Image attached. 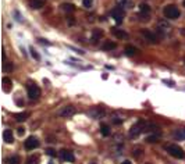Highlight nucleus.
<instances>
[{
  "mask_svg": "<svg viewBox=\"0 0 185 164\" xmlns=\"http://www.w3.org/2000/svg\"><path fill=\"white\" fill-rule=\"evenodd\" d=\"M17 132H18V135H24V134H25V128L24 127L17 128Z\"/></svg>",
  "mask_w": 185,
  "mask_h": 164,
  "instance_id": "30",
  "label": "nucleus"
},
{
  "mask_svg": "<svg viewBox=\"0 0 185 164\" xmlns=\"http://www.w3.org/2000/svg\"><path fill=\"white\" fill-rule=\"evenodd\" d=\"M82 6L85 8H92L93 7V0H82Z\"/></svg>",
  "mask_w": 185,
  "mask_h": 164,
  "instance_id": "26",
  "label": "nucleus"
},
{
  "mask_svg": "<svg viewBox=\"0 0 185 164\" xmlns=\"http://www.w3.org/2000/svg\"><path fill=\"white\" fill-rule=\"evenodd\" d=\"M8 164H20V157L18 156H13L8 159Z\"/></svg>",
  "mask_w": 185,
  "mask_h": 164,
  "instance_id": "27",
  "label": "nucleus"
},
{
  "mask_svg": "<svg viewBox=\"0 0 185 164\" xmlns=\"http://www.w3.org/2000/svg\"><path fill=\"white\" fill-rule=\"evenodd\" d=\"M123 164H131V161L130 160H125V161H123Z\"/></svg>",
  "mask_w": 185,
  "mask_h": 164,
  "instance_id": "34",
  "label": "nucleus"
},
{
  "mask_svg": "<svg viewBox=\"0 0 185 164\" xmlns=\"http://www.w3.org/2000/svg\"><path fill=\"white\" fill-rule=\"evenodd\" d=\"M146 164H149V163H146Z\"/></svg>",
  "mask_w": 185,
  "mask_h": 164,
  "instance_id": "39",
  "label": "nucleus"
},
{
  "mask_svg": "<svg viewBox=\"0 0 185 164\" xmlns=\"http://www.w3.org/2000/svg\"><path fill=\"white\" fill-rule=\"evenodd\" d=\"M3 141L6 143H13L14 142V135H13L11 129H4L3 131Z\"/></svg>",
  "mask_w": 185,
  "mask_h": 164,
  "instance_id": "11",
  "label": "nucleus"
},
{
  "mask_svg": "<svg viewBox=\"0 0 185 164\" xmlns=\"http://www.w3.org/2000/svg\"><path fill=\"white\" fill-rule=\"evenodd\" d=\"M113 122H114V124H121V122H123V120H121V118H118V117H114V118H113Z\"/></svg>",
  "mask_w": 185,
  "mask_h": 164,
  "instance_id": "31",
  "label": "nucleus"
},
{
  "mask_svg": "<svg viewBox=\"0 0 185 164\" xmlns=\"http://www.w3.org/2000/svg\"><path fill=\"white\" fill-rule=\"evenodd\" d=\"M103 36V31L102 29H93V32H92V42L96 43L98 40H100V38Z\"/></svg>",
  "mask_w": 185,
  "mask_h": 164,
  "instance_id": "17",
  "label": "nucleus"
},
{
  "mask_svg": "<svg viewBox=\"0 0 185 164\" xmlns=\"http://www.w3.org/2000/svg\"><path fill=\"white\" fill-rule=\"evenodd\" d=\"M61 157L64 159L65 161H68V163H74V160H75L74 153L71 152V150H68V149H63L61 150Z\"/></svg>",
  "mask_w": 185,
  "mask_h": 164,
  "instance_id": "10",
  "label": "nucleus"
},
{
  "mask_svg": "<svg viewBox=\"0 0 185 164\" xmlns=\"http://www.w3.org/2000/svg\"><path fill=\"white\" fill-rule=\"evenodd\" d=\"M24 146H25L27 150L38 149V147H39V141H38L36 136H29L25 142H24Z\"/></svg>",
  "mask_w": 185,
  "mask_h": 164,
  "instance_id": "6",
  "label": "nucleus"
},
{
  "mask_svg": "<svg viewBox=\"0 0 185 164\" xmlns=\"http://www.w3.org/2000/svg\"><path fill=\"white\" fill-rule=\"evenodd\" d=\"M118 3H125V0H117Z\"/></svg>",
  "mask_w": 185,
  "mask_h": 164,
  "instance_id": "35",
  "label": "nucleus"
},
{
  "mask_svg": "<svg viewBox=\"0 0 185 164\" xmlns=\"http://www.w3.org/2000/svg\"><path fill=\"white\" fill-rule=\"evenodd\" d=\"M166 150L173 157H175V159H184L185 157L184 150H182L178 145H168V146H166Z\"/></svg>",
  "mask_w": 185,
  "mask_h": 164,
  "instance_id": "4",
  "label": "nucleus"
},
{
  "mask_svg": "<svg viewBox=\"0 0 185 164\" xmlns=\"http://www.w3.org/2000/svg\"><path fill=\"white\" fill-rule=\"evenodd\" d=\"M92 164H95V163H92Z\"/></svg>",
  "mask_w": 185,
  "mask_h": 164,
  "instance_id": "38",
  "label": "nucleus"
},
{
  "mask_svg": "<svg viewBox=\"0 0 185 164\" xmlns=\"http://www.w3.org/2000/svg\"><path fill=\"white\" fill-rule=\"evenodd\" d=\"M117 48V43L116 42H111V40H106L105 43L102 45V50H113V49Z\"/></svg>",
  "mask_w": 185,
  "mask_h": 164,
  "instance_id": "16",
  "label": "nucleus"
},
{
  "mask_svg": "<svg viewBox=\"0 0 185 164\" xmlns=\"http://www.w3.org/2000/svg\"><path fill=\"white\" fill-rule=\"evenodd\" d=\"M46 153L49 154V156H50V157H56V156H57V153H56V150H55V149H52V147H49V149L46 150Z\"/></svg>",
  "mask_w": 185,
  "mask_h": 164,
  "instance_id": "28",
  "label": "nucleus"
},
{
  "mask_svg": "<svg viewBox=\"0 0 185 164\" xmlns=\"http://www.w3.org/2000/svg\"><path fill=\"white\" fill-rule=\"evenodd\" d=\"M100 132H102L103 136H109L110 135V127L107 124H102L100 125Z\"/></svg>",
  "mask_w": 185,
  "mask_h": 164,
  "instance_id": "22",
  "label": "nucleus"
},
{
  "mask_svg": "<svg viewBox=\"0 0 185 164\" xmlns=\"http://www.w3.org/2000/svg\"><path fill=\"white\" fill-rule=\"evenodd\" d=\"M181 35H184V36H185V28L181 29Z\"/></svg>",
  "mask_w": 185,
  "mask_h": 164,
  "instance_id": "33",
  "label": "nucleus"
},
{
  "mask_svg": "<svg viewBox=\"0 0 185 164\" xmlns=\"http://www.w3.org/2000/svg\"><path fill=\"white\" fill-rule=\"evenodd\" d=\"M2 84H3V91L4 92H10L11 91V86H13V82L8 77H4L2 79Z\"/></svg>",
  "mask_w": 185,
  "mask_h": 164,
  "instance_id": "13",
  "label": "nucleus"
},
{
  "mask_svg": "<svg viewBox=\"0 0 185 164\" xmlns=\"http://www.w3.org/2000/svg\"><path fill=\"white\" fill-rule=\"evenodd\" d=\"M38 161H39V157L38 156H29L28 159H27L25 164H38Z\"/></svg>",
  "mask_w": 185,
  "mask_h": 164,
  "instance_id": "24",
  "label": "nucleus"
},
{
  "mask_svg": "<svg viewBox=\"0 0 185 164\" xmlns=\"http://www.w3.org/2000/svg\"><path fill=\"white\" fill-rule=\"evenodd\" d=\"M125 54H127V56L138 54V49L134 48V46H131V45H128V46H125Z\"/></svg>",
  "mask_w": 185,
  "mask_h": 164,
  "instance_id": "18",
  "label": "nucleus"
},
{
  "mask_svg": "<svg viewBox=\"0 0 185 164\" xmlns=\"http://www.w3.org/2000/svg\"><path fill=\"white\" fill-rule=\"evenodd\" d=\"M182 6H184V7H185V0H184V2H182Z\"/></svg>",
  "mask_w": 185,
  "mask_h": 164,
  "instance_id": "36",
  "label": "nucleus"
},
{
  "mask_svg": "<svg viewBox=\"0 0 185 164\" xmlns=\"http://www.w3.org/2000/svg\"><path fill=\"white\" fill-rule=\"evenodd\" d=\"M63 8H64L67 13H73V11L75 10L74 4H71V3H64V4H63Z\"/></svg>",
  "mask_w": 185,
  "mask_h": 164,
  "instance_id": "25",
  "label": "nucleus"
},
{
  "mask_svg": "<svg viewBox=\"0 0 185 164\" xmlns=\"http://www.w3.org/2000/svg\"><path fill=\"white\" fill-rule=\"evenodd\" d=\"M75 111H77L75 107L71 106V104H68V106H64V107H61V109L58 110L57 116L58 117H63V118H68V117L74 116V114H75Z\"/></svg>",
  "mask_w": 185,
  "mask_h": 164,
  "instance_id": "5",
  "label": "nucleus"
},
{
  "mask_svg": "<svg viewBox=\"0 0 185 164\" xmlns=\"http://www.w3.org/2000/svg\"><path fill=\"white\" fill-rule=\"evenodd\" d=\"M141 33L150 42V43H157V42H159V36H157L156 33H152L150 31H148V29H142Z\"/></svg>",
  "mask_w": 185,
  "mask_h": 164,
  "instance_id": "8",
  "label": "nucleus"
},
{
  "mask_svg": "<svg viewBox=\"0 0 185 164\" xmlns=\"http://www.w3.org/2000/svg\"><path fill=\"white\" fill-rule=\"evenodd\" d=\"M157 28H159L160 31H163V32L166 33V32H168V31L171 29V26H170V24H168L167 21H163V20H160L159 24H157Z\"/></svg>",
  "mask_w": 185,
  "mask_h": 164,
  "instance_id": "14",
  "label": "nucleus"
},
{
  "mask_svg": "<svg viewBox=\"0 0 185 164\" xmlns=\"http://www.w3.org/2000/svg\"><path fill=\"white\" fill-rule=\"evenodd\" d=\"M49 164H55V163H52V161H50V163H49Z\"/></svg>",
  "mask_w": 185,
  "mask_h": 164,
  "instance_id": "37",
  "label": "nucleus"
},
{
  "mask_svg": "<svg viewBox=\"0 0 185 164\" xmlns=\"http://www.w3.org/2000/svg\"><path fill=\"white\" fill-rule=\"evenodd\" d=\"M88 116L92 117V118H100V117L105 116V110L102 107H93L88 111Z\"/></svg>",
  "mask_w": 185,
  "mask_h": 164,
  "instance_id": "9",
  "label": "nucleus"
},
{
  "mask_svg": "<svg viewBox=\"0 0 185 164\" xmlns=\"http://www.w3.org/2000/svg\"><path fill=\"white\" fill-rule=\"evenodd\" d=\"M146 127H148V122L143 120H139L138 122L132 125V128L130 129V136L131 138H138L142 132L146 131Z\"/></svg>",
  "mask_w": 185,
  "mask_h": 164,
  "instance_id": "1",
  "label": "nucleus"
},
{
  "mask_svg": "<svg viewBox=\"0 0 185 164\" xmlns=\"http://www.w3.org/2000/svg\"><path fill=\"white\" fill-rule=\"evenodd\" d=\"M27 92H28V96L29 99H32V100H36V99H39L40 96V88L38 86L35 82H29L28 85H27Z\"/></svg>",
  "mask_w": 185,
  "mask_h": 164,
  "instance_id": "3",
  "label": "nucleus"
},
{
  "mask_svg": "<svg viewBox=\"0 0 185 164\" xmlns=\"http://www.w3.org/2000/svg\"><path fill=\"white\" fill-rule=\"evenodd\" d=\"M31 56H32V57L33 58H35V60H39V54H38V53H36V50H35V49H33V48H31Z\"/></svg>",
  "mask_w": 185,
  "mask_h": 164,
  "instance_id": "29",
  "label": "nucleus"
},
{
  "mask_svg": "<svg viewBox=\"0 0 185 164\" xmlns=\"http://www.w3.org/2000/svg\"><path fill=\"white\" fill-rule=\"evenodd\" d=\"M163 14H164V17L168 20H177V18H180L181 11H180V8H178L177 6L170 4V6H166V7H164Z\"/></svg>",
  "mask_w": 185,
  "mask_h": 164,
  "instance_id": "2",
  "label": "nucleus"
},
{
  "mask_svg": "<svg viewBox=\"0 0 185 164\" xmlns=\"http://www.w3.org/2000/svg\"><path fill=\"white\" fill-rule=\"evenodd\" d=\"M40 42V43H45V45H50V42H47L46 39H38Z\"/></svg>",
  "mask_w": 185,
  "mask_h": 164,
  "instance_id": "32",
  "label": "nucleus"
},
{
  "mask_svg": "<svg viewBox=\"0 0 185 164\" xmlns=\"http://www.w3.org/2000/svg\"><path fill=\"white\" fill-rule=\"evenodd\" d=\"M15 120L18 121V122H21V121H25L27 118L29 117V113L28 111H24V113H18V114H15Z\"/></svg>",
  "mask_w": 185,
  "mask_h": 164,
  "instance_id": "19",
  "label": "nucleus"
},
{
  "mask_svg": "<svg viewBox=\"0 0 185 164\" xmlns=\"http://www.w3.org/2000/svg\"><path fill=\"white\" fill-rule=\"evenodd\" d=\"M28 4L29 7L33 8V10H39V8H42L45 6V2L43 0H29Z\"/></svg>",
  "mask_w": 185,
  "mask_h": 164,
  "instance_id": "12",
  "label": "nucleus"
},
{
  "mask_svg": "<svg viewBox=\"0 0 185 164\" xmlns=\"http://www.w3.org/2000/svg\"><path fill=\"white\" fill-rule=\"evenodd\" d=\"M174 136L175 138H178L180 141H181V139H185V128H180V129H177V131L174 132Z\"/></svg>",
  "mask_w": 185,
  "mask_h": 164,
  "instance_id": "23",
  "label": "nucleus"
},
{
  "mask_svg": "<svg viewBox=\"0 0 185 164\" xmlns=\"http://www.w3.org/2000/svg\"><path fill=\"white\" fill-rule=\"evenodd\" d=\"M160 135L161 134H153V135H149V136H146V142L148 143H155V142H159V138H160Z\"/></svg>",
  "mask_w": 185,
  "mask_h": 164,
  "instance_id": "20",
  "label": "nucleus"
},
{
  "mask_svg": "<svg viewBox=\"0 0 185 164\" xmlns=\"http://www.w3.org/2000/svg\"><path fill=\"white\" fill-rule=\"evenodd\" d=\"M139 10H141V13H142V14H145L146 17H148L149 13H150V7H149L146 3H142L141 6H139Z\"/></svg>",
  "mask_w": 185,
  "mask_h": 164,
  "instance_id": "21",
  "label": "nucleus"
},
{
  "mask_svg": "<svg viewBox=\"0 0 185 164\" xmlns=\"http://www.w3.org/2000/svg\"><path fill=\"white\" fill-rule=\"evenodd\" d=\"M113 33H114V36L118 38V39H125L128 38V33L123 29H117V28H113Z\"/></svg>",
  "mask_w": 185,
  "mask_h": 164,
  "instance_id": "15",
  "label": "nucleus"
},
{
  "mask_svg": "<svg viewBox=\"0 0 185 164\" xmlns=\"http://www.w3.org/2000/svg\"><path fill=\"white\" fill-rule=\"evenodd\" d=\"M111 17L116 20L117 24H121V22H123V20H124V11H123V8L116 7L114 10L111 11Z\"/></svg>",
  "mask_w": 185,
  "mask_h": 164,
  "instance_id": "7",
  "label": "nucleus"
}]
</instances>
